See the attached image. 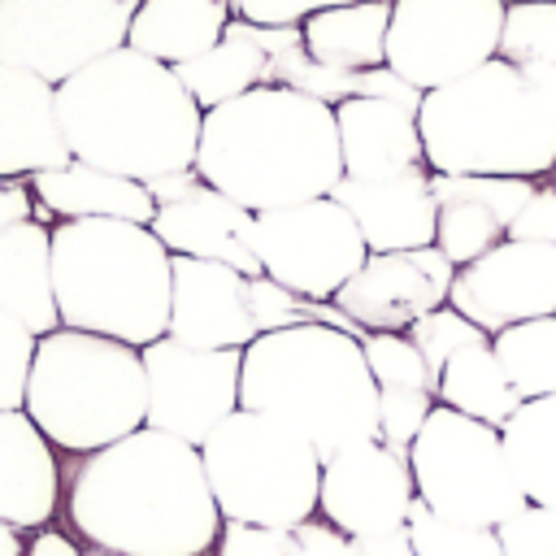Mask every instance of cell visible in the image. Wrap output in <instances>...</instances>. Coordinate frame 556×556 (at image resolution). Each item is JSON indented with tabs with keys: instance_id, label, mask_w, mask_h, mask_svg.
Returning <instances> with one entry per match:
<instances>
[{
	"instance_id": "obj_5",
	"label": "cell",
	"mask_w": 556,
	"mask_h": 556,
	"mask_svg": "<svg viewBox=\"0 0 556 556\" xmlns=\"http://www.w3.org/2000/svg\"><path fill=\"white\" fill-rule=\"evenodd\" d=\"M174 252L152 226L122 217L52 222V291L61 326L148 348L169 330Z\"/></svg>"
},
{
	"instance_id": "obj_47",
	"label": "cell",
	"mask_w": 556,
	"mask_h": 556,
	"mask_svg": "<svg viewBox=\"0 0 556 556\" xmlns=\"http://www.w3.org/2000/svg\"><path fill=\"white\" fill-rule=\"evenodd\" d=\"M0 556H26V539H22V530L9 526V521H0Z\"/></svg>"
},
{
	"instance_id": "obj_28",
	"label": "cell",
	"mask_w": 556,
	"mask_h": 556,
	"mask_svg": "<svg viewBox=\"0 0 556 556\" xmlns=\"http://www.w3.org/2000/svg\"><path fill=\"white\" fill-rule=\"evenodd\" d=\"M174 74L182 78V87L191 91V100L208 113V109H217L226 100L248 96L252 87H265L269 83V52H265L256 26L243 22V17H235L226 26V35L208 52L174 65Z\"/></svg>"
},
{
	"instance_id": "obj_32",
	"label": "cell",
	"mask_w": 556,
	"mask_h": 556,
	"mask_svg": "<svg viewBox=\"0 0 556 556\" xmlns=\"http://www.w3.org/2000/svg\"><path fill=\"white\" fill-rule=\"evenodd\" d=\"M500 56L508 65L556 70V0H508Z\"/></svg>"
},
{
	"instance_id": "obj_21",
	"label": "cell",
	"mask_w": 556,
	"mask_h": 556,
	"mask_svg": "<svg viewBox=\"0 0 556 556\" xmlns=\"http://www.w3.org/2000/svg\"><path fill=\"white\" fill-rule=\"evenodd\" d=\"M330 195L352 213L369 252H413V248L434 243L439 204H434L430 169L426 174L378 178V182L339 178V187Z\"/></svg>"
},
{
	"instance_id": "obj_8",
	"label": "cell",
	"mask_w": 556,
	"mask_h": 556,
	"mask_svg": "<svg viewBox=\"0 0 556 556\" xmlns=\"http://www.w3.org/2000/svg\"><path fill=\"white\" fill-rule=\"evenodd\" d=\"M222 521L291 530L317 517L321 456L278 417L239 408L200 447Z\"/></svg>"
},
{
	"instance_id": "obj_17",
	"label": "cell",
	"mask_w": 556,
	"mask_h": 556,
	"mask_svg": "<svg viewBox=\"0 0 556 556\" xmlns=\"http://www.w3.org/2000/svg\"><path fill=\"white\" fill-rule=\"evenodd\" d=\"M452 278H456V265L434 243L413 252H369L365 265L339 287L334 304L365 334L408 330L413 321L447 304Z\"/></svg>"
},
{
	"instance_id": "obj_39",
	"label": "cell",
	"mask_w": 556,
	"mask_h": 556,
	"mask_svg": "<svg viewBox=\"0 0 556 556\" xmlns=\"http://www.w3.org/2000/svg\"><path fill=\"white\" fill-rule=\"evenodd\" d=\"M287 547H291V530H274V526L226 521L217 534V556H287Z\"/></svg>"
},
{
	"instance_id": "obj_2",
	"label": "cell",
	"mask_w": 556,
	"mask_h": 556,
	"mask_svg": "<svg viewBox=\"0 0 556 556\" xmlns=\"http://www.w3.org/2000/svg\"><path fill=\"white\" fill-rule=\"evenodd\" d=\"M56 122L74 161L152 182L195 169L204 109L174 65L117 48L56 87Z\"/></svg>"
},
{
	"instance_id": "obj_7",
	"label": "cell",
	"mask_w": 556,
	"mask_h": 556,
	"mask_svg": "<svg viewBox=\"0 0 556 556\" xmlns=\"http://www.w3.org/2000/svg\"><path fill=\"white\" fill-rule=\"evenodd\" d=\"M22 408L56 452H100L148 426L143 352L122 339L56 326L39 334Z\"/></svg>"
},
{
	"instance_id": "obj_42",
	"label": "cell",
	"mask_w": 556,
	"mask_h": 556,
	"mask_svg": "<svg viewBox=\"0 0 556 556\" xmlns=\"http://www.w3.org/2000/svg\"><path fill=\"white\" fill-rule=\"evenodd\" d=\"M230 4H235V17L256 22V26H300L308 13L348 4V0H230Z\"/></svg>"
},
{
	"instance_id": "obj_4",
	"label": "cell",
	"mask_w": 556,
	"mask_h": 556,
	"mask_svg": "<svg viewBox=\"0 0 556 556\" xmlns=\"http://www.w3.org/2000/svg\"><path fill=\"white\" fill-rule=\"evenodd\" d=\"M239 408L300 430L321 465L378 439V382L365 348L356 334L326 321L261 330L243 348Z\"/></svg>"
},
{
	"instance_id": "obj_37",
	"label": "cell",
	"mask_w": 556,
	"mask_h": 556,
	"mask_svg": "<svg viewBox=\"0 0 556 556\" xmlns=\"http://www.w3.org/2000/svg\"><path fill=\"white\" fill-rule=\"evenodd\" d=\"M35 348H39V334H30L17 317H9L0 308V408H22L26 404Z\"/></svg>"
},
{
	"instance_id": "obj_49",
	"label": "cell",
	"mask_w": 556,
	"mask_h": 556,
	"mask_svg": "<svg viewBox=\"0 0 556 556\" xmlns=\"http://www.w3.org/2000/svg\"><path fill=\"white\" fill-rule=\"evenodd\" d=\"M547 182H556V169H552V174H547Z\"/></svg>"
},
{
	"instance_id": "obj_13",
	"label": "cell",
	"mask_w": 556,
	"mask_h": 556,
	"mask_svg": "<svg viewBox=\"0 0 556 556\" xmlns=\"http://www.w3.org/2000/svg\"><path fill=\"white\" fill-rule=\"evenodd\" d=\"M148 374V426L165 430L191 447L239 413L243 348H187L169 334L139 348Z\"/></svg>"
},
{
	"instance_id": "obj_36",
	"label": "cell",
	"mask_w": 556,
	"mask_h": 556,
	"mask_svg": "<svg viewBox=\"0 0 556 556\" xmlns=\"http://www.w3.org/2000/svg\"><path fill=\"white\" fill-rule=\"evenodd\" d=\"M434 404L439 400L417 387H378V439L395 452H408Z\"/></svg>"
},
{
	"instance_id": "obj_3",
	"label": "cell",
	"mask_w": 556,
	"mask_h": 556,
	"mask_svg": "<svg viewBox=\"0 0 556 556\" xmlns=\"http://www.w3.org/2000/svg\"><path fill=\"white\" fill-rule=\"evenodd\" d=\"M195 174L252 213L321 200L343 178L334 104L265 83L204 113Z\"/></svg>"
},
{
	"instance_id": "obj_25",
	"label": "cell",
	"mask_w": 556,
	"mask_h": 556,
	"mask_svg": "<svg viewBox=\"0 0 556 556\" xmlns=\"http://www.w3.org/2000/svg\"><path fill=\"white\" fill-rule=\"evenodd\" d=\"M0 308L30 334L61 326L52 291V222H17L0 230Z\"/></svg>"
},
{
	"instance_id": "obj_41",
	"label": "cell",
	"mask_w": 556,
	"mask_h": 556,
	"mask_svg": "<svg viewBox=\"0 0 556 556\" xmlns=\"http://www.w3.org/2000/svg\"><path fill=\"white\" fill-rule=\"evenodd\" d=\"M508 239H530V243H552L556 248V182H534V195L517 213Z\"/></svg>"
},
{
	"instance_id": "obj_18",
	"label": "cell",
	"mask_w": 556,
	"mask_h": 556,
	"mask_svg": "<svg viewBox=\"0 0 556 556\" xmlns=\"http://www.w3.org/2000/svg\"><path fill=\"white\" fill-rule=\"evenodd\" d=\"M165 334L187 348H248L261 334L252 278L222 261L174 256Z\"/></svg>"
},
{
	"instance_id": "obj_44",
	"label": "cell",
	"mask_w": 556,
	"mask_h": 556,
	"mask_svg": "<svg viewBox=\"0 0 556 556\" xmlns=\"http://www.w3.org/2000/svg\"><path fill=\"white\" fill-rule=\"evenodd\" d=\"M517 70H521V78L530 83V91L539 96L543 113L556 122V70H543V65H517Z\"/></svg>"
},
{
	"instance_id": "obj_9",
	"label": "cell",
	"mask_w": 556,
	"mask_h": 556,
	"mask_svg": "<svg viewBox=\"0 0 556 556\" xmlns=\"http://www.w3.org/2000/svg\"><path fill=\"white\" fill-rule=\"evenodd\" d=\"M417 500L460 526L495 530L526 504L517 473L504 452L500 426L465 417L447 404H434L421 434L408 447Z\"/></svg>"
},
{
	"instance_id": "obj_48",
	"label": "cell",
	"mask_w": 556,
	"mask_h": 556,
	"mask_svg": "<svg viewBox=\"0 0 556 556\" xmlns=\"http://www.w3.org/2000/svg\"><path fill=\"white\" fill-rule=\"evenodd\" d=\"M83 556H117V552H104V547H91V552H83Z\"/></svg>"
},
{
	"instance_id": "obj_33",
	"label": "cell",
	"mask_w": 556,
	"mask_h": 556,
	"mask_svg": "<svg viewBox=\"0 0 556 556\" xmlns=\"http://www.w3.org/2000/svg\"><path fill=\"white\" fill-rule=\"evenodd\" d=\"M408 539H413L417 556H504L495 530L447 521V517L430 513L421 500L408 513Z\"/></svg>"
},
{
	"instance_id": "obj_24",
	"label": "cell",
	"mask_w": 556,
	"mask_h": 556,
	"mask_svg": "<svg viewBox=\"0 0 556 556\" xmlns=\"http://www.w3.org/2000/svg\"><path fill=\"white\" fill-rule=\"evenodd\" d=\"M30 191L39 200V222H83V217H122L152 226L156 200L148 182L96 169L87 161H65L30 174Z\"/></svg>"
},
{
	"instance_id": "obj_40",
	"label": "cell",
	"mask_w": 556,
	"mask_h": 556,
	"mask_svg": "<svg viewBox=\"0 0 556 556\" xmlns=\"http://www.w3.org/2000/svg\"><path fill=\"white\" fill-rule=\"evenodd\" d=\"M287 556H365L361 552V539L343 534L339 526H330L326 517H308L300 526H291V547Z\"/></svg>"
},
{
	"instance_id": "obj_46",
	"label": "cell",
	"mask_w": 556,
	"mask_h": 556,
	"mask_svg": "<svg viewBox=\"0 0 556 556\" xmlns=\"http://www.w3.org/2000/svg\"><path fill=\"white\" fill-rule=\"evenodd\" d=\"M361 552H365V556H417V547H413V539H408V526L395 530V534L361 539Z\"/></svg>"
},
{
	"instance_id": "obj_43",
	"label": "cell",
	"mask_w": 556,
	"mask_h": 556,
	"mask_svg": "<svg viewBox=\"0 0 556 556\" xmlns=\"http://www.w3.org/2000/svg\"><path fill=\"white\" fill-rule=\"evenodd\" d=\"M39 217V200L30 191V178H0V230Z\"/></svg>"
},
{
	"instance_id": "obj_12",
	"label": "cell",
	"mask_w": 556,
	"mask_h": 556,
	"mask_svg": "<svg viewBox=\"0 0 556 556\" xmlns=\"http://www.w3.org/2000/svg\"><path fill=\"white\" fill-rule=\"evenodd\" d=\"M252 248L261 274L304 300H334L369 256L361 226L334 195L256 213Z\"/></svg>"
},
{
	"instance_id": "obj_15",
	"label": "cell",
	"mask_w": 556,
	"mask_h": 556,
	"mask_svg": "<svg viewBox=\"0 0 556 556\" xmlns=\"http://www.w3.org/2000/svg\"><path fill=\"white\" fill-rule=\"evenodd\" d=\"M148 191L156 200L152 230L174 256L222 261L248 278H261V261L252 248V226H256L252 208H243L226 191L208 187L195 169L152 178Z\"/></svg>"
},
{
	"instance_id": "obj_34",
	"label": "cell",
	"mask_w": 556,
	"mask_h": 556,
	"mask_svg": "<svg viewBox=\"0 0 556 556\" xmlns=\"http://www.w3.org/2000/svg\"><path fill=\"white\" fill-rule=\"evenodd\" d=\"M361 348H365V361H369V374L378 387H417L439 400V382L430 378L408 330H374L361 339Z\"/></svg>"
},
{
	"instance_id": "obj_38",
	"label": "cell",
	"mask_w": 556,
	"mask_h": 556,
	"mask_svg": "<svg viewBox=\"0 0 556 556\" xmlns=\"http://www.w3.org/2000/svg\"><path fill=\"white\" fill-rule=\"evenodd\" d=\"M504 556H556V508L552 504H521L513 517L495 526Z\"/></svg>"
},
{
	"instance_id": "obj_1",
	"label": "cell",
	"mask_w": 556,
	"mask_h": 556,
	"mask_svg": "<svg viewBox=\"0 0 556 556\" xmlns=\"http://www.w3.org/2000/svg\"><path fill=\"white\" fill-rule=\"evenodd\" d=\"M65 517L78 539L117 556H204L222 534L200 447L152 426L70 456Z\"/></svg>"
},
{
	"instance_id": "obj_22",
	"label": "cell",
	"mask_w": 556,
	"mask_h": 556,
	"mask_svg": "<svg viewBox=\"0 0 556 556\" xmlns=\"http://www.w3.org/2000/svg\"><path fill=\"white\" fill-rule=\"evenodd\" d=\"M61 460L26 408H0V521L43 530L61 504Z\"/></svg>"
},
{
	"instance_id": "obj_14",
	"label": "cell",
	"mask_w": 556,
	"mask_h": 556,
	"mask_svg": "<svg viewBox=\"0 0 556 556\" xmlns=\"http://www.w3.org/2000/svg\"><path fill=\"white\" fill-rule=\"evenodd\" d=\"M447 304L486 334L556 313V248L530 239H504L486 256L469 261L452 278Z\"/></svg>"
},
{
	"instance_id": "obj_35",
	"label": "cell",
	"mask_w": 556,
	"mask_h": 556,
	"mask_svg": "<svg viewBox=\"0 0 556 556\" xmlns=\"http://www.w3.org/2000/svg\"><path fill=\"white\" fill-rule=\"evenodd\" d=\"M408 339L417 343V352H421L430 378L439 382L452 352H460V348H469V343H482V339H491V334H486L482 326H473L465 313H456L452 304H443V308L426 313L421 321H413V326H408Z\"/></svg>"
},
{
	"instance_id": "obj_45",
	"label": "cell",
	"mask_w": 556,
	"mask_h": 556,
	"mask_svg": "<svg viewBox=\"0 0 556 556\" xmlns=\"http://www.w3.org/2000/svg\"><path fill=\"white\" fill-rule=\"evenodd\" d=\"M26 556H83L78 552V543L70 539V534H61V530H39L30 543H26Z\"/></svg>"
},
{
	"instance_id": "obj_31",
	"label": "cell",
	"mask_w": 556,
	"mask_h": 556,
	"mask_svg": "<svg viewBox=\"0 0 556 556\" xmlns=\"http://www.w3.org/2000/svg\"><path fill=\"white\" fill-rule=\"evenodd\" d=\"M491 348L521 400L556 395V313L491 334Z\"/></svg>"
},
{
	"instance_id": "obj_27",
	"label": "cell",
	"mask_w": 556,
	"mask_h": 556,
	"mask_svg": "<svg viewBox=\"0 0 556 556\" xmlns=\"http://www.w3.org/2000/svg\"><path fill=\"white\" fill-rule=\"evenodd\" d=\"M230 22H235L230 0H139L126 48L165 65H182L208 52Z\"/></svg>"
},
{
	"instance_id": "obj_16",
	"label": "cell",
	"mask_w": 556,
	"mask_h": 556,
	"mask_svg": "<svg viewBox=\"0 0 556 556\" xmlns=\"http://www.w3.org/2000/svg\"><path fill=\"white\" fill-rule=\"evenodd\" d=\"M413 504H417V482L408 452H395L382 439L356 443L321 465L317 513L352 539H378L404 530Z\"/></svg>"
},
{
	"instance_id": "obj_23",
	"label": "cell",
	"mask_w": 556,
	"mask_h": 556,
	"mask_svg": "<svg viewBox=\"0 0 556 556\" xmlns=\"http://www.w3.org/2000/svg\"><path fill=\"white\" fill-rule=\"evenodd\" d=\"M74 161L56 122V87L30 70L0 65V178H30Z\"/></svg>"
},
{
	"instance_id": "obj_29",
	"label": "cell",
	"mask_w": 556,
	"mask_h": 556,
	"mask_svg": "<svg viewBox=\"0 0 556 556\" xmlns=\"http://www.w3.org/2000/svg\"><path fill=\"white\" fill-rule=\"evenodd\" d=\"M439 404L504 430V421L521 408V395L513 391V378L500 365L491 339L469 343V348L447 356L443 378H439Z\"/></svg>"
},
{
	"instance_id": "obj_30",
	"label": "cell",
	"mask_w": 556,
	"mask_h": 556,
	"mask_svg": "<svg viewBox=\"0 0 556 556\" xmlns=\"http://www.w3.org/2000/svg\"><path fill=\"white\" fill-rule=\"evenodd\" d=\"M500 434L526 500L556 508V395L521 400Z\"/></svg>"
},
{
	"instance_id": "obj_10",
	"label": "cell",
	"mask_w": 556,
	"mask_h": 556,
	"mask_svg": "<svg viewBox=\"0 0 556 556\" xmlns=\"http://www.w3.org/2000/svg\"><path fill=\"white\" fill-rule=\"evenodd\" d=\"M508 0H391L387 70L417 96L500 56Z\"/></svg>"
},
{
	"instance_id": "obj_6",
	"label": "cell",
	"mask_w": 556,
	"mask_h": 556,
	"mask_svg": "<svg viewBox=\"0 0 556 556\" xmlns=\"http://www.w3.org/2000/svg\"><path fill=\"white\" fill-rule=\"evenodd\" d=\"M430 174L534 178L556 169V122L504 56L434 87L417 104Z\"/></svg>"
},
{
	"instance_id": "obj_11",
	"label": "cell",
	"mask_w": 556,
	"mask_h": 556,
	"mask_svg": "<svg viewBox=\"0 0 556 556\" xmlns=\"http://www.w3.org/2000/svg\"><path fill=\"white\" fill-rule=\"evenodd\" d=\"M139 0H0V65L61 87L91 61L126 48Z\"/></svg>"
},
{
	"instance_id": "obj_26",
	"label": "cell",
	"mask_w": 556,
	"mask_h": 556,
	"mask_svg": "<svg viewBox=\"0 0 556 556\" xmlns=\"http://www.w3.org/2000/svg\"><path fill=\"white\" fill-rule=\"evenodd\" d=\"M387 26H391V0H348L308 13L300 22V39L317 65L339 74H361L387 65Z\"/></svg>"
},
{
	"instance_id": "obj_19",
	"label": "cell",
	"mask_w": 556,
	"mask_h": 556,
	"mask_svg": "<svg viewBox=\"0 0 556 556\" xmlns=\"http://www.w3.org/2000/svg\"><path fill=\"white\" fill-rule=\"evenodd\" d=\"M439 230L434 248L460 269L508 239L517 213L534 195V178H491V174H430Z\"/></svg>"
},
{
	"instance_id": "obj_20",
	"label": "cell",
	"mask_w": 556,
	"mask_h": 556,
	"mask_svg": "<svg viewBox=\"0 0 556 556\" xmlns=\"http://www.w3.org/2000/svg\"><path fill=\"white\" fill-rule=\"evenodd\" d=\"M343 178L378 182L400 174H426V148L417 126V104L387 96H352L334 104Z\"/></svg>"
}]
</instances>
